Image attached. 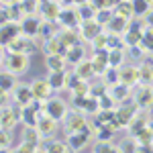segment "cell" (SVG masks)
<instances>
[{
  "mask_svg": "<svg viewBox=\"0 0 153 153\" xmlns=\"http://www.w3.org/2000/svg\"><path fill=\"white\" fill-rule=\"evenodd\" d=\"M31 65V59L29 53H21V51H6V57H4V68L16 76H21L29 70Z\"/></svg>",
  "mask_w": 153,
  "mask_h": 153,
  "instance_id": "cell-1",
  "label": "cell"
},
{
  "mask_svg": "<svg viewBox=\"0 0 153 153\" xmlns=\"http://www.w3.org/2000/svg\"><path fill=\"white\" fill-rule=\"evenodd\" d=\"M19 123H21V106L19 104H14V106L2 104L0 106V127L14 129Z\"/></svg>",
  "mask_w": 153,
  "mask_h": 153,
  "instance_id": "cell-2",
  "label": "cell"
},
{
  "mask_svg": "<svg viewBox=\"0 0 153 153\" xmlns=\"http://www.w3.org/2000/svg\"><path fill=\"white\" fill-rule=\"evenodd\" d=\"M61 123H63V131H65V135H68V133H74V131L88 129V120H86V117H84L82 112H78V110H70Z\"/></svg>",
  "mask_w": 153,
  "mask_h": 153,
  "instance_id": "cell-3",
  "label": "cell"
},
{
  "mask_svg": "<svg viewBox=\"0 0 153 153\" xmlns=\"http://www.w3.org/2000/svg\"><path fill=\"white\" fill-rule=\"evenodd\" d=\"M43 112H47L49 117H53L55 120H63L65 114L70 112V108H68V104H65L61 98L51 96V98L45 100V108H43Z\"/></svg>",
  "mask_w": 153,
  "mask_h": 153,
  "instance_id": "cell-4",
  "label": "cell"
},
{
  "mask_svg": "<svg viewBox=\"0 0 153 153\" xmlns=\"http://www.w3.org/2000/svg\"><path fill=\"white\" fill-rule=\"evenodd\" d=\"M61 2L59 0H39V12L45 21H53L57 23L59 19V12H61Z\"/></svg>",
  "mask_w": 153,
  "mask_h": 153,
  "instance_id": "cell-5",
  "label": "cell"
},
{
  "mask_svg": "<svg viewBox=\"0 0 153 153\" xmlns=\"http://www.w3.org/2000/svg\"><path fill=\"white\" fill-rule=\"evenodd\" d=\"M12 100L19 106H29L35 100V94L31 90V84H16L12 88Z\"/></svg>",
  "mask_w": 153,
  "mask_h": 153,
  "instance_id": "cell-6",
  "label": "cell"
},
{
  "mask_svg": "<svg viewBox=\"0 0 153 153\" xmlns=\"http://www.w3.org/2000/svg\"><path fill=\"white\" fill-rule=\"evenodd\" d=\"M78 31H80L82 41L92 43V39H94L96 35H100V33L104 31V27L98 23L96 19H90V21H82V23H80V27H78Z\"/></svg>",
  "mask_w": 153,
  "mask_h": 153,
  "instance_id": "cell-7",
  "label": "cell"
},
{
  "mask_svg": "<svg viewBox=\"0 0 153 153\" xmlns=\"http://www.w3.org/2000/svg\"><path fill=\"white\" fill-rule=\"evenodd\" d=\"M16 35H21V21H8L0 25V45L6 47Z\"/></svg>",
  "mask_w": 153,
  "mask_h": 153,
  "instance_id": "cell-8",
  "label": "cell"
},
{
  "mask_svg": "<svg viewBox=\"0 0 153 153\" xmlns=\"http://www.w3.org/2000/svg\"><path fill=\"white\" fill-rule=\"evenodd\" d=\"M65 141H68V145H70V149H71V151H80V149H84V147L88 145V141H90V129L68 133Z\"/></svg>",
  "mask_w": 153,
  "mask_h": 153,
  "instance_id": "cell-9",
  "label": "cell"
},
{
  "mask_svg": "<svg viewBox=\"0 0 153 153\" xmlns=\"http://www.w3.org/2000/svg\"><path fill=\"white\" fill-rule=\"evenodd\" d=\"M59 120H55L53 117H49L47 112H41L39 114V120H37V131L43 135V137H53L55 131H57Z\"/></svg>",
  "mask_w": 153,
  "mask_h": 153,
  "instance_id": "cell-10",
  "label": "cell"
},
{
  "mask_svg": "<svg viewBox=\"0 0 153 153\" xmlns=\"http://www.w3.org/2000/svg\"><path fill=\"white\" fill-rule=\"evenodd\" d=\"M31 90H33V94H35L37 100H47V98H51V94H53V88H51V84H49L47 78H35V80L31 82Z\"/></svg>",
  "mask_w": 153,
  "mask_h": 153,
  "instance_id": "cell-11",
  "label": "cell"
},
{
  "mask_svg": "<svg viewBox=\"0 0 153 153\" xmlns=\"http://www.w3.org/2000/svg\"><path fill=\"white\" fill-rule=\"evenodd\" d=\"M39 27H41V21L37 19L35 14H25L21 19V33L27 37H37Z\"/></svg>",
  "mask_w": 153,
  "mask_h": 153,
  "instance_id": "cell-12",
  "label": "cell"
},
{
  "mask_svg": "<svg viewBox=\"0 0 153 153\" xmlns=\"http://www.w3.org/2000/svg\"><path fill=\"white\" fill-rule=\"evenodd\" d=\"M135 104L139 108H151L153 106V88L147 84H141V90L135 92Z\"/></svg>",
  "mask_w": 153,
  "mask_h": 153,
  "instance_id": "cell-13",
  "label": "cell"
},
{
  "mask_svg": "<svg viewBox=\"0 0 153 153\" xmlns=\"http://www.w3.org/2000/svg\"><path fill=\"white\" fill-rule=\"evenodd\" d=\"M57 37L61 39V43L65 47H71L76 43H82V37H80V31L76 27H61V31H57Z\"/></svg>",
  "mask_w": 153,
  "mask_h": 153,
  "instance_id": "cell-14",
  "label": "cell"
},
{
  "mask_svg": "<svg viewBox=\"0 0 153 153\" xmlns=\"http://www.w3.org/2000/svg\"><path fill=\"white\" fill-rule=\"evenodd\" d=\"M118 78H120V82L127 84V86H135V84H141V76H139V68H135V65H127V68H123V70L118 71Z\"/></svg>",
  "mask_w": 153,
  "mask_h": 153,
  "instance_id": "cell-15",
  "label": "cell"
},
{
  "mask_svg": "<svg viewBox=\"0 0 153 153\" xmlns=\"http://www.w3.org/2000/svg\"><path fill=\"white\" fill-rule=\"evenodd\" d=\"M57 23L61 25V27H80V14H78V8L74 10V8H61V12H59V19Z\"/></svg>",
  "mask_w": 153,
  "mask_h": 153,
  "instance_id": "cell-16",
  "label": "cell"
},
{
  "mask_svg": "<svg viewBox=\"0 0 153 153\" xmlns=\"http://www.w3.org/2000/svg\"><path fill=\"white\" fill-rule=\"evenodd\" d=\"M65 45L61 43V39L57 35L49 37L47 41H43V51H45V55H63L65 53Z\"/></svg>",
  "mask_w": 153,
  "mask_h": 153,
  "instance_id": "cell-17",
  "label": "cell"
},
{
  "mask_svg": "<svg viewBox=\"0 0 153 153\" xmlns=\"http://www.w3.org/2000/svg\"><path fill=\"white\" fill-rule=\"evenodd\" d=\"M127 29H129V21L123 19V16H117V14H112V19L106 25V31H108L110 35H125Z\"/></svg>",
  "mask_w": 153,
  "mask_h": 153,
  "instance_id": "cell-18",
  "label": "cell"
},
{
  "mask_svg": "<svg viewBox=\"0 0 153 153\" xmlns=\"http://www.w3.org/2000/svg\"><path fill=\"white\" fill-rule=\"evenodd\" d=\"M137 108H139L137 104L131 106V108H127V106H120V108H117V110H114V117H117L118 125H120V127H129V123L133 120V117L137 114Z\"/></svg>",
  "mask_w": 153,
  "mask_h": 153,
  "instance_id": "cell-19",
  "label": "cell"
},
{
  "mask_svg": "<svg viewBox=\"0 0 153 153\" xmlns=\"http://www.w3.org/2000/svg\"><path fill=\"white\" fill-rule=\"evenodd\" d=\"M84 55H86V51H84V45H82V43H76V45L68 47V49H65V53H63L65 61H68V63H71V65H76L78 61H82Z\"/></svg>",
  "mask_w": 153,
  "mask_h": 153,
  "instance_id": "cell-20",
  "label": "cell"
},
{
  "mask_svg": "<svg viewBox=\"0 0 153 153\" xmlns=\"http://www.w3.org/2000/svg\"><path fill=\"white\" fill-rule=\"evenodd\" d=\"M108 94L114 98V102H123V100L129 98L131 86H127V84H123V82H117V84H112V86L108 88Z\"/></svg>",
  "mask_w": 153,
  "mask_h": 153,
  "instance_id": "cell-21",
  "label": "cell"
},
{
  "mask_svg": "<svg viewBox=\"0 0 153 153\" xmlns=\"http://www.w3.org/2000/svg\"><path fill=\"white\" fill-rule=\"evenodd\" d=\"M39 110H35L33 106H21V123L25 127H37L39 120Z\"/></svg>",
  "mask_w": 153,
  "mask_h": 153,
  "instance_id": "cell-22",
  "label": "cell"
},
{
  "mask_svg": "<svg viewBox=\"0 0 153 153\" xmlns=\"http://www.w3.org/2000/svg\"><path fill=\"white\" fill-rule=\"evenodd\" d=\"M112 12H114L117 16H123V19H127V21H131V19L135 16V10H133V2H131V0H120V2H117V4L112 6Z\"/></svg>",
  "mask_w": 153,
  "mask_h": 153,
  "instance_id": "cell-23",
  "label": "cell"
},
{
  "mask_svg": "<svg viewBox=\"0 0 153 153\" xmlns=\"http://www.w3.org/2000/svg\"><path fill=\"white\" fill-rule=\"evenodd\" d=\"M74 74H78L82 80H90L94 74V65H92V59H82V61H78L76 63V68H74Z\"/></svg>",
  "mask_w": 153,
  "mask_h": 153,
  "instance_id": "cell-24",
  "label": "cell"
},
{
  "mask_svg": "<svg viewBox=\"0 0 153 153\" xmlns=\"http://www.w3.org/2000/svg\"><path fill=\"white\" fill-rule=\"evenodd\" d=\"M47 80H49V84H51V88H53V90H61V88H65V86H68V74H65V70L49 71Z\"/></svg>",
  "mask_w": 153,
  "mask_h": 153,
  "instance_id": "cell-25",
  "label": "cell"
},
{
  "mask_svg": "<svg viewBox=\"0 0 153 153\" xmlns=\"http://www.w3.org/2000/svg\"><path fill=\"white\" fill-rule=\"evenodd\" d=\"M14 86H16V74L8 71L6 68L0 70V88H2L4 92H12Z\"/></svg>",
  "mask_w": 153,
  "mask_h": 153,
  "instance_id": "cell-26",
  "label": "cell"
},
{
  "mask_svg": "<svg viewBox=\"0 0 153 153\" xmlns=\"http://www.w3.org/2000/svg\"><path fill=\"white\" fill-rule=\"evenodd\" d=\"M65 57L63 55H45V68L49 71H57V70H65Z\"/></svg>",
  "mask_w": 153,
  "mask_h": 153,
  "instance_id": "cell-27",
  "label": "cell"
},
{
  "mask_svg": "<svg viewBox=\"0 0 153 153\" xmlns=\"http://www.w3.org/2000/svg\"><path fill=\"white\" fill-rule=\"evenodd\" d=\"M147 123H149V120H147V118H143L141 114L137 112V114L133 117V120L129 123V133L133 135V137H137V135H139V133L147 127Z\"/></svg>",
  "mask_w": 153,
  "mask_h": 153,
  "instance_id": "cell-28",
  "label": "cell"
},
{
  "mask_svg": "<svg viewBox=\"0 0 153 153\" xmlns=\"http://www.w3.org/2000/svg\"><path fill=\"white\" fill-rule=\"evenodd\" d=\"M139 76H141V84H147V86L153 84V63L151 61H143L139 65Z\"/></svg>",
  "mask_w": 153,
  "mask_h": 153,
  "instance_id": "cell-29",
  "label": "cell"
},
{
  "mask_svg": "<svg viewBox=\"0 0 153 153\" xmlns=\"http://www.w3.org/2000/svg\"><path fill=\"white\" fill-rule=\"evenodd\" d=\"M41 139H43V135L37 131V127H25V131H23V141L33 143V145H37V147H39Z\"/></svg>",
  "mask_w": 153,
  "mask_h": 153,
  "instance_id": "cell-30",
  "label": "cell"
},
{
  "mask_svg": "<svg viewBox=\"0 0 153 153\" xmlns=\"http://www.w3.org/2000/svg\"><path fill=\"white\" fill-rule=\"evenodd\" d=\"M96 8L92 2H84L78 6V14H80V21H90V19H94L96 16Z\"/></svg>",
  "mask_w": 153,
  "mask_h": 153,
  "instance_id": "cell-31",
  "label": "cell"
},
{
  "mask_svg": "<svg viewBox=\"0 0 153 153\" xmlns=\"http://www.w3.org/2000/svg\"><path fill=\"white\" fill-rule=\"evenodd\" d=\"M123 57H125V47L108 49V65H112V68L123 65Z\"/></svg>",
  "mask_w": 153,
  "mask_h": 153,
  "instance_id": "cell-32",
  "label": "cell"
},
{
  "mask_svg": "<svg viewBox=\"0 0 153 153\" xmlns=\"http://www.w3.org/2000/svg\"><path fill=\"white\" fill-rule=\"evenodd\" d=\"M53 35H57V31L53 29V21H41V27H39V33H37V37H41L43 41H47L49 37H53Z\"/></svg>",
  "mask_w": 153,
  "mask_h": 153,
  "instance_id": "cell-33",
  "label": "cell"
},
{
  "mask_svg": "<svg viewBox=\"0 0 153 153\" xmlns=\"http://www.w3.org/2000/svg\"><path fill=\"white\" fill-rule=\"evenodd\" d=\"M131 2H133L135 16H145L147 12L151 10V0H131Z\"/></svg>",
  "mask_w": 153,
  "mask_h": 153,
  "instance_id": "cell-34",
  "label": "cell"
},
{
  "mask_svg": "<svg viewBox=\"0 0 153 153\" xmlns=\"http://www.w3.org/2000/svg\"><path fill=\"white\" fill-rule=\"evenodd\" d=\"M12 147V133L10 129H4L0 127V151H6Z\"/></svg>",
  "mask_w": 153,
  "mask_h": 153,
  "instance_id": "cell-35",
  "label": "cell"
},
{
  "mask_svg": "<svg viewBox=\"0 0 153 153\" xmlns=\"http://www.w3.org/2000/svg\"><path fill=\"white\" fill-rule=\"evenodd\" d=\"M71 94H74V96H86V94H90V82L80 78L78 84L71 88Z\"/></svg>",
  "mask_w": 153,
  "mask_h": 153,
  "instance_id": "cell-36",
  "label": "cell"
},
{
  "mask_svg": "<svg viewBox=\"0 0 153 153\" xmlns=\"http://www.w3.org/2000/svg\"><path fill=\"white\" fill-rule=\"evenodd\" d=\"M94 151H118L117 145H112V141L110 139H96L94 143Z\"/></svg>",
  "mask_w": 153,
  "mask_h": 153,
  "instance_id": "cell-37",
  "label": "cell"
},
{
  "mask_svg": "<svg viewBox=\"0 0 153 153\" xmlns=\"http://www.w3.org/2000/svg\"><path fill=\"white\" fill-rule=\"evenodd\" d=\"M92 49H108V33L106 31H102L100 35H96L94 39H92Z\"/></svg>",
  "mask_w": 153,
  "mask_h": 153,
  "instance_id": "cell-38",
  "label": "cell"
},
{
  "mask_svg": "<svg viewBox=\"0 0 153 153\" xmlns=\"http://www.w3.org/2000/svg\"><path fill=\"white\" fill-rule=\"evenodd\" d=\"M110 10H112V8H98L94 19L102 25V27H106V25H108V21L112 19V14H114V12H110Z\"/></svg>",
  "mask_w": 153,
  "mask_h": 153,
  "instance_id": "cell-39",
  "label": "cell"
},
{
  "mask_svg": "<svg viewBox=\"0 0 153 153\" xmlns=\"http://www.w3.org/2000/svg\"><path fill=\"white\" fill-rule=\"evenodd\" d=\"M21 8L25 14H35L39 12V0H21Z\"/></svg>",
  "mask_w": 153,
  "mask_h": 153,
  "instance_id": "cell-40",
  "label": "cell"
},
{
  "mask_svg": "<svg viewBox=\"0 0 153 153\" xmlns=\"http://www.w3.org/2000/svg\"><path fill=\"white\" fill-rule=\"evenodd\" d=\"M104 76V82L106 84H117V82H120V78H118V71H117V68H112V65H108V70L102 74Z\"/></svg>",
  "mask_w": 153,
  "mask_h": 153,
  "instance_id": "cell-41",
  "label": "cell"
},
{
  "mask_svg": "<svg viewBox=\"0 0 153 153\" xmlns=\"http://www.w3.org/2000/svg\"><path fill=\"white\" fill-rule=\"evenodd\" d=\"M112 104H114V98L110 94H104L98 98V108H104V110H110L112 108Z\"/></svg>",
  "mask_w": 153,
  "mask_h": 153,
  "instance_id": "cell-42",
  "label": "cell"
},
{
  "mask_svg": "<svg viewBox=\"0 0 153 153\" xmlns=\"http://www.w3.org/2000/svg\"><path fill=\"white\" fill-rule=\"evenodd\" d=\"M90 94L94 96V98H100V96L108 94V88H106V84H98V86H90Z\"/></svg>",
  "mask_w": 153,
  "mask_h": 153,
  "instance_id": "cell-43",
  "label": "cell"
},
{
  "mask_svg": "<svg viewBox=\"0 0 153 153\" xmlns=\"http://www.w3.org/2000/svg\"><path fill=\"white\" fill-rule=\"evenodd\" d=\"M19 151H37V145H33V143H27V141H23L19 147H16Z\"/></svg>",
  "mask_w": 153,
  "mask_h": 153,
  "instance_id": "cell-44",
  "label": "cell"
},
{
  "mask_svg": "<svg viewBox=\"0 0 153 153\" xmlns=\"http://www.w3.org/2000/svg\"><path fill=\"white\" fill-rule=\"evenodd\" d=\"M143 25H145V27H151V29H153V10H149L145 16H143Z\"/></svg>",
  "mask_w": 153,
  "mask_h": 153,
  "instance_id": "cell-45",
  "label": "cell"
},
{
  "mask_svg": "<svg viewBox=\"0 0 153 153\" xmlns=\"http://www.w3.org/2000/svg\"><path fill=\"white\" fill-rule=\"evenodd\" d=\"M8 21H10V16H8V10H6V8H0V25L8 23Z\"/></svg>",
  "mask_w": 153,
  "mask_h": 153,
  "instance_id": "cell-46",
  "label": "cell"
},
{
  "mask_svg": "<svg viewBox=\"0 0 153 153\" xmlns=\"http://www.w3.org/2000/svg\"><path fill=\"white\" fill-rule=\"evenodd\" d=\"M6 94H8V92H4V90L0 88V106L4 104V100H6Z\"/></svg>",
  "mask_w": 153,
  "mask_h": 153,
  "instance_id": "cell-47",
  "label": "cell"
},
{
  "mask_svg": "<svg viewBox=\"0 0 153 153\" xmlns=\"http://www.w3.org/2000/svg\"><path fill=\"white\" fill-rule=\"evenodd\" d=\"M4 68V57H2V45H0V70Z\"/></svg>",
  "mask_w": 153,
  "mask_h": 153,
  "instance_id": "cell-48",
  "label": "cell"
},
{
  "mask_svg": "<svg viewBox=\"0 0 153 153\" xmlns=\"http://www.w3.org/2000/svg\"><path fill=\"white\" fill-rule=\"evenodd\" d=\"M84 2H90V0H71V4H78V6L84 4Z\"/></svg>",
  "mask_w": 153,
  "mask_h": 153,
  "instance_id": "cell-49",
  "label": "cell"
},
{
  "mask_svg": "<svg viewBox=\"0 0 153 153\" xmlns=\"http://www.w3.org/2000/svg\"><path fill=\"white\" fill-rule=\"evenodd\" d=\"M0 2H4V0H0Z\"/></svg>",
  "mask_w": 153,
  "mask_h": 153,
  "instance_id": "cell-50",
  "label": "cell"
},
{
  "mask_svg": "<svg viewBox=\"0 0 153 153\" xmlns=\"http://www.w3.org/2000/svg\"><path fill=\"white\" fill-rule=\"evenodd\" d=\"M117 2H120V0H117Z\"/></svg>",
  "mask_w": 153,
  "mask_h": 153,
  "instance_id": "cell-51",
  "label": "cell"
}]
</instances>
